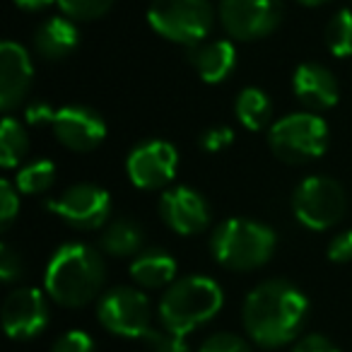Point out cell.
Returning <instances> with one entry per match:
<instances>
[{"instance_id":"obj_7","label":"cell","mask_w":352,"mask_h":352,"mask_svg":"<svg viewBox=\"0 0 352 352\" xmlns=\"http://www.w3.org/2000/svg\"><path fill=\"white\" fill-rule=\"evenodd\" d=\"M347 210V196L342 186L331 176H307L292 196V212L307 230L323 232L342 220Z\"/></svg>"},{"instance_id":"obj_18","label":"cell","mask_w":352,"mask_h":352,"mask_svg":"<svg viewBox=\"0 0 352 352\" xmlns=\"http://www.w3.org/2000/svg\"><path fill=\"white\" fill-rule=\"evenodd\" d=\"M78 44H80V30L75 25V20H70L65 15L49 17L34 32V49L46 60L68 58L78 49Z\"/></svg>"},{"instance_id":"obj_8","label":"cell","mask_w":352,"mask_h":352,"mask_svg":"<svg viewBox=\"0 0 352 352\" xmlns=\"http://www.w3.org/2000/svg\"><path fill=\"white\" fill-rule=\"evenodd\" d=\"M97 318L118 338H145L152 331V307L135 287H113L97 302Z\"/></svg>"},{"instance_id":"obj_34","label":"cell","mask_w":352,"mask_h":352,"mask_svg":"<svg viewBox=\"0 0 352 352\" xmlns=\"http://www.w3.org/2000/svg\"><path fill=\"white\" fill-rule=\"evenodd\" d=\"M292 352H340L336 342H331L326 336H318V333H309L304 336L297 345L292 347Z\"/></svg>"},{"instance_id":"obj_33","label":"cell","mask_w":352,"mask_h":352,"mask_svg":"<svg viewBox=\"0 0 352 352\" xmlns=\"http://www.w3.org/2000/svg\"><path fill=\"white\" fill-rule=\"evenodd\" d=\"M326 254L333 263H347V261H352V230H345L333 236L328 241Z\"/></svg>"},{"instance_id":"obj_28","label":"cell","mask_w":352,"mask_h":352,"mask_svg":"<svg viewBox=\"0 0 352 352\" xmlns=\"http://www.w3.org/2000/svg\"><path fill=\"white\" fill-rule=\"evenodd\" d=\"M198 352H251L249 342L234 333H212Z\"/></svg>"},{"instance_id":"obj_26","label":"cell","mask_w":352,"mask_h":352,"mask_svg":"<svg viewBox=\"0 0 352 352\" xmlns=\"http://www.w3.org/2000/svg\"><path fill=\"white\" fill-rule=\"evenodd\" d=\"M142 340H147L150 352H191L188 350L186 336L171 333V331H166V328H152Z\"/></svg>"},{"instance_id":"obj_4","label":"cell","mask_w":352,"mask_h":352,"mask_svg":"<svg viewBox=\"0 0 352 352\" xmlns=\"http://www.w3.org/2000/svg\"><path fill=\"white\" fill-rule=\"evenodd\" d=\"M275 232L258 220L232 217L212 230L210 251L215 261L227 270H256L263 268L275 254Z\"/></svg>"},{"instance_id":"obj_35","label":"cell","mask_w":352,"mask_h":352,"mask_svg":"<svg viewBox=\"0 0 352 352\" xmlns=\"http://www.w3.org/2000/svg\"><path fill=\"white\" fill-rule=\"evenodd\" d=\"M12 3L25 12H39V10H46V8L56 6L58 0H12Z\"/></svg>"},{"instance_id":"obj_21","label":"cell","mask_w":352,"mask_h":352,"mask_svg":"<svg viewBox=\"0 0 352 352\" xmlns=\"http://www.w3.org/2000/svg\"><path fill=\"white\" fill-rule=\"evenodd\" d=\"M104 254L113 258H131L142 249V227L133 220H116L102 232L99 239Z\"/></svg>"},{"instance_id":"obj_12","label":"cell","mask_w":352,"mask_h":352,"mask_svg":"<svg viewBox=\"0 0 352 352\" xmlns=\"http://www.w3.org/2000/svg\"><path fill=\"white\" fill-rule=\"evenodd\" d=\"M3 331L10 340H32L49 326V302L36 287L12 289L0 309Z\"/></svg>"},{"instance_id":"obj_5","label":"cell","mask_w":352,"mask_h":352,"mask_svg":"<svg viewBox=\"0 0 352 352\" xmlns=\"http://www.w3.org/2000/svg\"><path fill=\"white\" fill-rule=\"evenodd\" d=\"M331 131L328 123L314 111L287 113L270 126L268 145L285 164H307L328 150Z\"/></svg>"},{"instance_id":"obj_2","label":"cell","mask_w":352,"mask_h":352,"mask_svg":"<svg viewBox=\"0 0 352 352\" xmlns=\"http://www.w3.org/2000/svg\"><path fill=\"white\" fill-rule=\"evenodd\" d=\"M104 258L97 249L80 241H70L56 249L46 265V294L58 307L78 309L89 304L104 285Z\"/></svg>"},{"instance_id":"obj_6","label":"cell","mask_w":352,"mask_h":352,"mask_svg":"<svg viewBox=\"0 0 352 352\" xmlns=\"http://www.w3.org/2000/svg\"><path fill=\"white\" fill-rule=\"evenodd\" d=\"M215 22L210 0H152L147 25L152 32L182 46H198L208 39Z\"/></svg>"},{"instance_id":"obj_29","label":"cell","mask_w":352,"mask_h":352,"mask_svg":"<svg viewBox=\"0 0 352 352\" xmlns=\"http://www.w3.org/2000/svg\"><path fill=\"white\" fill-rule=\"evenodd\" d=\"M51 352H97V350H94V340L89 333L73 328V331L63 333V336L54 342Z\"/></svg>"},{"instance_id":"obj_32","label":"cell","mask_w":352,"mask_h":352,"mask_svg":"<svg viewBox=\"0 0 352 352\" xmlns=\"http://www.w3.org/2000/svg\"><path fill=\"white\" fill-rule=\"evenodd\" d=\"M232 142H234V131L227 126L208 128L201 135V147L206 152H222L225 147H230Z\"/></svg>"},{"instance_id":"obj_30","label":"cell","mask_w":352,"mask_h":352,"mask_svg":"<svg viewBox=\"0 0 352 352\" xmlns=\"http://www.w3.org/2000/svg\"><path fill=\"white\" fill-rule=\"evenodd\" d=\"M22 278V261L12 251L10 244H0V280L6 285H12Z\"/></svg>"},{"instance_id":"obj_10","label":"cell","mask_w":352,"mask_h":352,"mask_svg":"<svg viewBox=\"0 0 352 352\" xmlns=\"http://www.w3.org/2000/svg\"><path fill=\"white\" fill-rule=\"evenodd\" d=\"M179 169V152L171 142L150 138L128 152L126 174L128 182L140 191H157L174 182Z\"/></svg>"},{"instance_id":"obj_24","label":"cell","mask_w":352,"mask_h":352,"mask_svg":"<svg viewBox=\"0 0 352 352\" xmlns=\"http://www.w3.org/2000/svg\"><path fill=\"white\" fill-rule=\"evenodd\" d=\"M326 46L336 58L352 56V10L342 8L331 17L326 27Z\"/></svg>"},{"instance_id":"obj_13","label":"cell","mask_w":352,"mask_h":352,"mask_svg":"<svg viewBox=\"0 0 352 352\" xmlns=\"http://www.w3.org/2000/svg\"><path fill=\"white\" fill-rule=\"evenodd\" d=\"M160 215L176 234H201L210 227L212 212L203 193L188 186H171L160 196Z\"/></svg>"},{"instance_id":"obj_3","label":"cell","mask_w":352,"mask_h":352,"mask_svg":"<svg viewBox=\"0 0 352 352\" xmlns=\"http://www.w3.org/2000/svg\"><path fill=\"white\" fill-rule=\"evenodd\" d=\"M225 304L222 287L208 275H188L179 278L166 287L160 299V323L162 328L179 336L198 331L220 314Z\"/></svg>"},{"instance_id":"obj_31","label":"cell","mask_w":352,"mask_h":352,"mask_svg":"<svg viewBox=\"0 0 352 352\" xmlns=\"http://www.w3.org/2000/svg\"><path fill=\"white\" fill-rule=\"evenodd\" d=\"M56 118V109L51 107L46 99H32L27 102L25 107V121L34 128H41V126H51Z\"/></svg>"},{"instance_id":"obj_17","label":"cell","mask_w":352,"mask_h":352,"mask_svg":"<svg viewBox=\"0 0 352 352\" xmlns=\"http://www.w3.org/2000/svg\"><path fill=\"white\" fill-rule=\"evenodd\" d=\"M188 60L201 75L203 82L220 85L234 73L236 68V49L227 39H212L203 41L198 46L188 49Z\"/></svg>"},{"instance_id":"obj_9","label":"cell","mask_w":352,"mask_h":352,"mask_svg":"<svg viewBox=\"0 0 352 352\" xmlns=\"http://www.w3.org/2000/svg\"><path fill=\"white\" fill-rule=\"evenodd\" d=\"M217 15L236 41H258L273 34L285 15L283 0H220Z\"/></svg>"},{"instance_id":"obj_36","label":"cell","mask_w":352,"mask_h":352,"mask_svg":"<svg viewBox=\"0 0 352 352\" xmlns=\"http://www.w3.org/2000/svg\"><path fill=\"white\" fill-rule=\"evenodd\" d=\"M299 6L304 8H318V6H326V3H331V0H297Z\"/></svg>"},{"instance_id":"obj_23","label":"cell","mask_w":352,"mask_h":352,"mask_svg":"<svg viewBox=\"0 0 352 352\" xmlns=\"http://www.w3.org/2000/svg\"><path fill=\"white\" fill-rule=\"evenodd\" d=\"M56 182V164L51 160H32L15 174V186L25 196H41Z\"/></svg>"},{"instance_id":"obj_25","label":"cell","mask_w":352,"mask_h":352,"mask_svg":"<svg viewBox=\"0 0 352 352\" xmlns=\"http://www.w3.org/2000/svg\"><path fill=\"white\" fill-rule=\"evenodd\" d=\"M116 0H58V8L65 17L75 22H89L107 15Z\"/></svg>"},{"instance_id":"obj_14","label":"cell","mask_w":352,"mask_h":352,"mask_svg":"<svg viewBox=\"0 0 352 352\" xmlns=\"http://www.w3.org/2000/svg\"><path fill=\"white\" fill-rule=\"evenodd\" d=\"M54 135L60 145H65L73 152H92L107 138V123L94 109L82 104H68L56 111V118L51 123Z\"/></svg>"},{"instance_id":"obj_16","label":"cell","mask_w":352,"mask_h":352,"mask_svg":"<svg viewBox=\"0 0 352 352\" xmlns=\"http://www.w3.org/2000/svg\"><path fill=\"white\" fill-rule=\"evenodd\" d=\"M292 92L297 102L302 104L307 111H326L333 109L340 99V89H338V80L326 65L321 63H307L297 65L292 75Z\"/></svg>"},{"instance_id":"obj_1","label":"cell","mask_w":352,"mask_h":352,"mask_svg":"<svg viewBox=\"0 0 352 352\" xmlns=\"http://www.w3.org/2000/svg\"><path fill=\"white\" fill-rule=\"evenodd\" d=\"M309 299L287 280H265L244 299L241 321L251 340L261 347H283L304 331Z\"/></svg>"},{"instance_id":"obj_15","label":"cell","mask_w":352,"mask_h":352,"mask_svg":"<svg viewBox=\"0 0 352 352\" xmlns=\"http://www.w3.org/2000/svg\"><path fill=\"white\" fill-rule=\"evenodd\" d=\"M34 80L32 56L17 41L0 44V109L6 113L15 111L27 99V92Z\"/></svg>"},{"instance_id":"obj_11","label":"cell","mask_w":352,"mask_h":352,"mask_svg":"<svg viewBox=\"0 0 352 352\" xmlns=\"http://www.w3.org/2000/svg\"><path fill=\"white\" fill-rule=\"evenodd\" d=\"M51 215L75 230H97L111 215V196L97 184H78L46 201Z\"/></svg>"},{"instance_id":"obj_27","label":"cell","mask_w":352,"mask_h":352,"mask_svg":"<svg viewBox=\"0 0 352 352\" xmlns=\"http://www.w3.org/2000/svg\"><path fill=\"white\" fill-rule=\"evenodd\" d=\"M17 215H20V191L15 182L3 179L0 182V230H8Z\"/></svg>"},{"instance_id":"obj_20","label":"cell","mask_w":352,"mask_h":352,"mask_svg":"<svg viewBox=\"0 0 352 352\" xmlns=\"http://www.w3.org/2000/svg\"><path fill=\"white\" fill-rule=\"evenodd\" d=\"M234 116L246 131H263L270 126V118H273V104L270 97L258 87H244L236 94L234 102Z\"/></svg>"},{"instance_id":"obj_22","label":"cell","mask_w":352,"mask_h":352,"mask_svg":"<svg viewBox=\"0 0 352 352\" xmlns=\"http://www.w3.org/2000/svg\"><path fill=\"white\" fill-rule=\"evenodd\" d=\"M30 152V138L27 131L15 116L6 113L0 123V166L3 169H20L22 160Z\"/></svg>"},{"instance_id":"obj_19","label":"cell","mask_w":352,"mask_h":352,"mask_svg":"<svg viewBox=\"0 0 352 352\" xmlns=\"http://www.w3.org/2000/svg\"><path fill=\"white\" fill-rule=\"evenodd\" d=\"M176 258L164 249H145L131 261V278L142 289L169 287L176 280Z\"/></svg>"}]
</instances>
